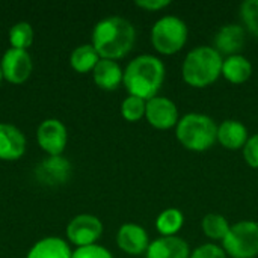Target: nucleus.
Returning a JSON list of instances; mask_svg holds the SVG:
<instances>
[{"instance_id": "obj_1", "label": "nucleus", "mask_w": 258, "mask_h": 258, "mask_svg": "<svg viewBox=\"0 0 258 258\" xmlns=\"http://www.w3.org/2000/svg\"><path fill=\"white\" fill-rule=\"evenodd\" d=\"M135 41V26L124 17H106L92 30V45L101 59L116 60L124 57L133 48Z\"/></svg>"}, {"instance_id": "obj_2", "label": "nucleus", "mask_w": 258, "mask_h": 258, "mask_svg": "<svg viewBox=\"0 0 258 258\" xmlns=\"http://www.w3.org/2000/svg\"><path fill=\"white\" fill-rule=\"evenodd\" d=\"M165 63L153 54H141L128 62L124 70L122 85L128 95L145 101L157 97L165 82Z\"/></svg>"}, {"instance_id": "obj_3", "label": "nucleus", "mask_w": 258, "mask_h": 258, "mask_svg": "<svg viewBox=\"0 0 258 258\" xmlns=\"http://www.w3.org/2000/svg\"><path fill=\"white\" fill-rule=\"evenodd\" d=\"M222 56L210 45L192 48L181 65L183 80L192 88H207L222 76Z\"/></svg>"}, {"instance_id": "obj_4", "label": "nucleus", "mask_w": 258, "mask_h": 258, "mask_svg": "<svg viewBox=\"0 0 258 258\" xmlns=\"http://www.w3.org/2000/svg\"><path fill=\"white\" fill-rule=\"evenodd\" d=\"M175 136L186 150L203 153L210 150L218 141V125L209 115L192 112L178 119Z\"/></svg>"}, {"instance_id": "obj_5", "label": "nucleus", "mask_w": 258, "mask_h": 258, "mask_svg": "<svg viewBox=\"0 0 258 258\" xmlns=\"http://www.w3.org/2000/svg\"><path fill=\"white\" fill-rule=\"evenodd\" d=\"M189 29L184 20L177 15H165L151 27V44L162 54H175L187 42Z\"/></svg>"}, {"instance_id": "obj_6", "label": "nucleus", "mask_w": 258, "mask_h": 258, "mask_svg": "<svg viewBox=\"0 0 258 258\" xmlns=\"http://www.w3.org/2000/svg\"><path fill=\"white\" fill-rule=\"evenodd\" d=\"M222 249L231 258H255L258 255V224L240 221L230 227L222 240Z\"/></svg>"}, {"instance_id": "obj_7", "label": "nucleus", "mask_w": 258, "mask_h": 258, "mask_svg": "<svg viewBox=\"0 0 258 258\" xmlns=\"http://www.w3.org/2000/svg\"><path fill=\"white\" fill-rule=\"evenodd\" d=\"M103 234V224L94 215H77L67 225V239L77 248L95 245Z\"/></svg>"}, {"instance_id": "obj_8", "label": "nucleus", "mask_w": 258, "mask_h": 258, "mask_svg": "<svg viewBox=\"0 0 258 258\" xmlns=\"http://www.w3.org/2000/svg\"><path fill=\"white\" fill-rule=\"evenodd\" d=\"M0 68L3 79H6L9 83L20 85L29 79L33 63L27 50L8 48L0 60Z\"/></svg>"}, {"instance_id": "obj_9", "label": "nucleus", "mask_w": 258, "mask_h": 258, "mask_svg": "<svg viewBox=\"0 0 258 258\" xmlns=\"http://www.w3.org/2000/svg\"><path fill=\"white\" fill-rule=\"evenodd\" d=\"M145 119L157 130H169L175 127L180 119L177 104L168 97L157 95L147 101Z\"/></svg>"}, {"instance_id": "obj_10", "label": "nucleus", "mask_w": 258, "mask_h": 258, "mask_svg": "<svg viewBox=\"0 0 258 258\" xmlns=\"http://www.w3.org/2000/svg\"><path fill=\"white\" fill-rule=\"evenodd\" d=\"M39 147L50 156H60L67 147L68 132L62 121L56 118L45 119L39 124L36 132Z\"/></svg>"}, {"instance_id": "obj_11", "label": "nucleus", "mask_w": 258, "mask_h": 258, "mask_svg": "<svg viewBox=\"0 0 258 258\" xmlns=\"http://www.w3.org/2000/svg\"><path fill=\"white\" fill-rule=\"evenodd\" d=\"M116 243L121 251L128 255H141L145 254L150 246L148 233L144 227L138 224H124L119 227L116 234Z\"/></svg>"}, {"instance_id": "obj_12", "label": "nucleus", "mask_w": 258, "mask_h": 258, "mask_svg": "<svg viewBox=\"0 0 258 258\" xmlns=\"http://www.w3.org/2000/svg\"><path fill=\"white\" fill-rule=\"evenodd\" d=\"M246 42V30L242 24H225L215 35V50L222 56L240 54Z\"/></svg>"}, {"instance_id": "obj_13", "label": "nucleus", "mask_w": 258, "mask_h": 258, "mask_svg": "<svg viewBox=\"0 0 258 258\" xmlns=\"http://www.w3.org/2000/svg\"><path fill=\"white\" fill-rule=\"evenodd\" d=\"M26 151L23 132L12 124H0V160H18Z\"/></svg>"}, {"instance_id": "obj_14", "label": "nucleus", "mask_w": 258, "mask_h": 258, "mask_svg": "<svg viewBox=\"0 0 258 258\" xmlns=\"http://www.w3.org/2000/svg\"><path fill=\"white\" fill-rule=\"evenodd\" d=\"M145 255L147 258H189L190 249L187 242L178 236L159 237L150 242Z\"/></svg>"}, {"instance_id": "obj_15", "label": "nucleus", "mask_w": 258, "mask_h": 258, "mask_svg": "<svg viewBox=\"0 0 258 258\" xmlns=\"http://www.w3.org/2000/svg\"><path fill=\"white\" fill-rule=\"evenodd\" d=\"M249 133L246 125L237 119H225L218 125V142L227 150H243Z\"/></svg>"}, {"instance_id": "obj_16", "label": "nucleus", "mask_w": 258, "mask_h": 258, "mask_svg": "<svg viewBox=\"0 0 258 258\" xmlns=\"http://www.w3.org/2000/svg\"><path fill=\"white\" fill-rule=\"evenodd\" d=\"M94 82L98 88L104 91H115L124 79V71L116 60L100 59L92 70Z\"/></svg>"}, {"instance_id": "obj_17", "label": "nucleus", "mask_w": 258, "mask_h": 258, "mask_svg": "<svg viewBox=\"0 0 258 258\" xmlns=\"http://www.w3.org/2000/svg\"><path fill=\"white\" fill-rule=\"evenodd\" d=\"M73 251L68 245L60 237H44L38 240L30 251L27 252L26 258H71Z\"/></svg>"}, {"instance_id": "obj_18", "label": "nucleus", "mask_w": 258, "mask_h": 258, "mask_svg": "<svg viewBox=\"0 0 258 258\" xmlns=\"http://www.w3.org/2000/svg\"><path fill=\"white\" fill-rule=\"evenodd\" d=\"M222 76L233 85H242L252 76V63L243 54H233L222 62Z\"/></svg>"}, {"instance_id": "obj_19", "label": "nucleus", "mask_w": 258, "mask_h": 258, "mask_svg": "<svg viewBox=\"0 0 258 258\" xmlns=\"http://www.w3.org/2000/svg\"><path fill=\"white\" fill-rule=\"evenodd\" d=\"M70 174V165L60 156H51L48 160H44L38 168V177L41 181L47 183H60L65 181Z\"/></svg>"}, {"instance_id": "obj_20", "label": "nucleus", "mask_w": 258, "mask_h": 258, "mask_svg": "<svg viewBox=\"0 0 258 258\" xmlns=\"http://www.w3.org/2000/svg\"><path fill=\"white\" fill-rule=\"evenodd\" d=\"M184 225V215L178 209H165L159 213L156 219V230L160 233L162 237H172L180 233Z\"/></svg>"}, {"instance_id": "obj_21", "label": "nucleus", "mask_w": 258, "mask_h": 258, "mask_svg": "<svg viewBox=\"0 0 258 258\" xmlns=\"http://www.w3.org/2000/svg\"><path fill=\"white\" fill-rule=\"evenodd\" d=\"M100 59L101 57L98 56L92 44H83L73 50L70 56V63L77 73H89L95 68Z\"/></svg>"}, {"instance_id": "obj_22", "label": "nucleus", "mask_w": 258, "mask_h": 258, "mask_svg": "<svg viewBox=\"0 0 258 258\" xmlns=\"http://www.w3.org/2000/svg\"><path fill=\"white\" fill-rule=\"evenodd\" d=\"M203 231L212 240H224L230 231V222L224 215L219 213H209L203 218Z\"/></svg>"}, {"instance_id": "obj_23", "label": "nucleus", "mask_w": 258, "mask_h": 258, "mask_svg": "<svg viewBox=\"0 0 258 258\" xmlns=\"http://www.w3.org/2000/svg\"><path fill=\"white\" fill-rule=\"evenodd\" d=\"M9 42L12 48L26 50L33 42V29L27 21H18L9 29Z\"/></svg>"}, {"instance_id": "obj_24", "label": "nucleus", "mask_w": 258, "mask_h": 258, "mask_svg": "<svg viewBox=\"0 0 258 258\" xmlns=\"http://www.w3.org/2000/svg\"><path fill=\"white\" fill-rule=\"evenodd\" d=\"M145 109L147 101L139 97L128 95L121 103V115L128 122H138L142 118H145Z\"/></svg>"}, {"instance_id": "obj_25", "label": "nucleus", "mask_w": 258, "mask_h": 258, "mask_svg": "<svg viewBox=\"0 0 258 258\" xmlns=\"http://www.w3.org/2000/svg\"><path fill=\"white\" fill-rule=\"evenodd\" d=\"M240 18L245 30L258 36V0H245L240 5Z\"/></svg>"}, {"instance_id": "obj_26", "label": "nucleus", "mask_w": 258, "mask_h": 258, "mask_svg": "<svg viewBox=\"0 0 258 258\" xmlns=\"http://www.w3.org/2000/svg\"><path fill=\"white\" fill-rule=\"evenodd\" d=\"M71 258H113L109 249L100 245H89V246H82L73 251Z\"/></svg>"}, {"instance_id": "obj_27", "label": "nucleus", "mask_w": 258, "mask_h": 258, "mask_svg": "<svg viewBox=\"0 0 258 258\" xmlns=\"http://www.w3.org/2000/svg\"><path fill=\"white\" fill-rule=\"evenodd\" d=\"M189 258H227V254L222 246H218L215 243H206L194 249Z\"/></svg>"}, {"instance_id": "obj_28", "label": "nucleus", "mask_w": 258, "mask_h": 258, "mask_svg": "<svg viewBox=\"0 0 258 258\" xmlns=\"http://www.w3.org/2000/svg\"><path fill=\"white\" fill-rule=\"evenodd\" d=\"M242 151H243L245 162L252 169H258V133L249 136V139L246 141V144H245Z\"/></svg>"}, {"instance_id": "obj_29", "label": "nucleus", "mask_w": 258, "mask_h": 258, "mask_svg": "<svg viewBox=\"0 0 258 258\" xmlns=\"http://www.w3.org/2000/svg\"><path fill=\"white\" fill-rule=\"evenodd\" d=\"M135 5L141 9L150 11V12H157L171 5L169 0H136Z\"/></svg>"}, {"instance_id": "obj_30", "label": "nucleus", "mask_w": 258, "mask_h": 258, "mask_svg": "<svg viewBox=\"0 0 258 258\" xmlns=\"http://www.w3.org/2000/svg\"><path fill=\"white\" fill-rule=\"evenodd\" d=\"M2 79H3V74H2V68H0V83H2Z\"/></svg>"}]
</instances>
